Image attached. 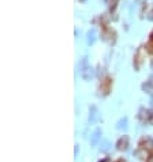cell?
<instances>
[{
	"label": "cell",
	"instance_id": "1",
	"mask_svg": "<svg viewBox=\"0 0 153 162\" xmlns=\"http://www.w3.org/2000/svg\"><path fill=\"white\" fill-rule=\"evenodd\" d=\"M111 87H112V78L111 77H105V78L101 81V84H100V88H98V91H100V94L101 95H108L111 92Z\"/></svg>",
	"mask_w": 153,
	"mask_h": 162
},
{
	"label": "cell",
	"instance_id": "2",
	"mask_svg": "<svg viewBox=\"0 0 153 162\" xmlns=\"http://www.w3.org/2000/svg\"><path fill=\"white\" fill-rule=\"evenodd\" d=\"M139 147H142L149 155H153V139L152 138H148V136L142 138L141 142H139Z\"/></svg>",
	"mask_w": 153,
	"mask_h": 162
},
{
	"label": "cell",
	"instance_id": "3",
	"mask_svg": "<svg viewBox=\"0 0 153 162\" xmlns=\"http://www.w3.org/2000/svg\"><path fill=\"white\" fill-rule=\"evenodd\" d=\"M115 37H116V33L114 30H111L108 28H102V32H101V39L104 41H110V43H115Z\"/></svg>",
	"mask_w": 153,
	"mask_h": 162
},
{
	"label": "cell",
	"instance_id": "4",
	"mask_svg": "<svg viewBox=\"0 0 153 162\" xmlns=\"http://www.w3.org/2000/svg\"><path fill=\"white\" fill-rule=\"evenodd\" d=\"M142 60H144V48H138V51L135 52V56H134V69L135 70H139Z\"/></svg>",
	"mask_w": 153,
	"mask_h": 162
},
{
	"label": "cell",
	"instance_id": "5",
	"mask_svg": "<svg viewBox=\"0 0 153 162\" xmlns=\"http://www.w3.org/2000/svg\"><path fill=\"white\" fill-rule=\"evenodd\" d=\"M127 147H129V138L127 136H122L118 140V143H116V148L119 151H125L127 150Z\"/></svg>",
	"mask_w": 153,
	"mask_h": 162
},
{
	"label": "cell",
	"instance_id": "6",
	"mask_svg": "<svg viewBox=\"0 0 153 162\" xmlns=\"http://www.w3.org/2000/svg\"><path fill=\"white\" fill-rule=\"evenodd\" d=\"M81 74H82V78L83 80H86V81H89V80L93 77V74H94V71H93V69H92L90 66H85L81 70Z\"/></svg>",
	"mask_w": 153,
	"mask_h": 162
},
{
	"label": "cell",
	"instance_id": "7",
	"mask_svg": "<svg viewBox=\"0 0 153 162\" xmlns=\"http://www.w3.org/2000/svg\"><path fill=\"white\" fill-rule=\"evenodd\" d=\"M149 117H150V113H149V110H146V109H141L139 113H138V118L141 120L142 122L149 121Z\"/></svg>",
	"mask_w": 153,
	"mask_h": 162
},
{
	"label": "cell",
	"instance_id": "8",
	"mask_svg": "<svg viewBox=\"0 0 153 162\" xmlns=\"http://www.w3.org/2000/svg\"><path fill=\"white\" fill-rule=\"evenodd\" d=\"M142 89L144 92H146L148 95H153V81H145V83L142 84Z\"/></svg>",
	"mask_w": 153,
	"mask_h": 162
},
{
	"label": "cell",
	"instance_id": "9",
	"mask_svg": "<svg viewBox=\"0 0 153 162\" xmlns=\"http://www.w3.org/2000/svg\"><path fill=\"white\" fill-rule=\"evenodd\" d=\"M100 135H101V130H100V129H97V130H96V132L93 133V138H92V144H93V146L96 144V143H97L98 139H100Z\"/></svg>",
	"mask_w": 153,
	"mask_h": 162
},
{
	"label": "cell",
	"instance_id": "10",
	"mask_svg": "<svg viewBox=\"0 0 153 162\" xmlns=\"http://www.w3.org/2000/svg\"><path fill=\"white\" fill-rule=\"evenodd\" d=\"M93 41H94V32L93 30H90V32L88 33V43L93 44Z\"/></svg>",
	"mask_w": 153,
	"mask_h": 162
},
{
	"label": "cell",
	"instance_id": "11",
	"mask_svg": "<svg viewBox=\"0 0 153 162\" xmlns=\"http://www.w3.org/2000/svg\"><path fill=\"white\" fill-rule=\"evenodd\" d=\"M126 127H127V118L120 120L119 124H118V128H119V129H122V128H126Z\"/></svg>",
	"mask_w": 153,
	"mask_h": 162
},
{
	"label": "cell",
	"instance_id": "12",
	"mask_svg": "<svg viewBox=\"0 0 153 162\" xmlns=\"http://www.w3.org/2000/svg\"><path fill=\"white\" fill-rule=\"evenodd\" d=\"M118 1H119V0H110V10H111V11H114L115 8H116Z\"/></svg>",
	"mask_w": 153,
	"mask_h": 162
},
{
	"label": "cell",
	"instance_id": "13",
	"mask_svg": "<svg viewBox=\"0 0 153 162\" xmlns=\"http://www.w3.org/2000/svg\"><path fill=\"white\" fill-rule=\"evenodd\" d=\"M146 48H148V51H149V52H152V54H153V40H152V41H150L149 44H148V45H146Z\"/></svg>",
	"mask_w": 153,
	"mask_h": 162
},
{
	"label": "cell",
	"instance_id": "14",
	"mask_svg": "<svg viewBox=\"0 0 153 162\" xmlns=\"http://www.w3.org/2000/svg\"><path fill=\"white\" fill-rule=\"evenodd\" d=\"M145 162H153V155H149V158H146Z\"/></svg>",
	"mask_w": 153,
	"mask_h": 162
},
{
	"label": "cell",
	"instance_id": "15",
	"mask_svg": "<svg viewBox=\"0 0 153 162\" xmlns=\"http://www.w3.org/2000/svg\"><path fill=\"white\" fill-rule=\"evenodd\" d=\"M100 162H110V159H108V158H104L102 161H100Z\"/></svg>",
	"mask_w": 153,
	"mask_h": 162
},
{
	"label": "cell",
	"instance_id": "16",
	"mask_svg": "<svg viewBox=\"0 0 153 162\" xmlns=\"http://www.w3.org/2000/svg\"><path fill=\"white\" fill-rule=\"evenodd\" d=\"M116 162H126V161H125V159H118Z\"/></svg>",
	"mask_w": 153,
	"mask_h": 162
},
{
	"label": "cell",
	"instance_id": "17",
	"mask_svg": "<svg viewBox=\"0 0 153 162\" xmlns=\"http://www.w3.org/2000/svg\"><path fill=\"white\" fill-rule=\"evenodd\" d=\"M150 37H152V40H153V33H152V36H150Z\"/></svg>",
	"mask_w": 153,
	"mask_h": 162
}]
</instances>
